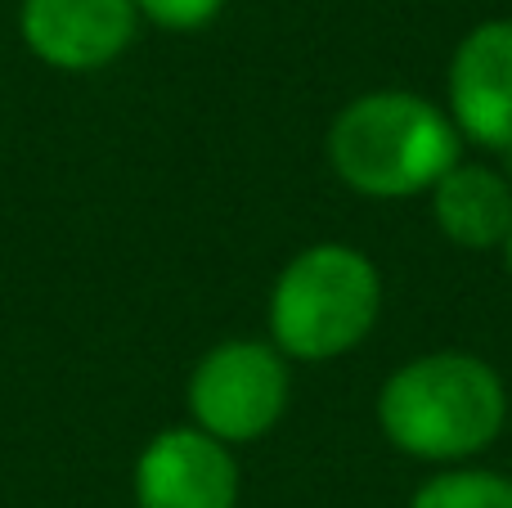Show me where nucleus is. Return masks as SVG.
I'll list each match as a JSON object with an SVG mask.
<instances>
[{"label":"nucleus","mask_w":512,"mask_h":508,"mask_svg":"<svg viewBox=\"0 0 512 508\" xmlns=\"http://www.w3.org/2000/svg\"><path fill=\"white\" fill-rule=\"evenodd\" d=\"M382 311V275L351 243H310L270 288V347L283 360L324 365L355 351Z\"/></svg>","instance_id":"3"},{"label":"nucleus","mask_w":512,"mask_h":508,"mask_svg":"<svg viewBox=\"0 0 512 508\" xmlns=\"http://www.w3.org/2000/svg\"><path fill=\"white\" fill-rule=\"evenodd\" d=\"M504 378L472 351H427L400 365L378 392V428L400 455L454 464L504 432Z\"/></svg>","instance_id":"1"},{"label":"nucleus","mask_w":512,"mask_h":508,"mask_svg":"<svg viewBox=\"0 0 512 508\" xmlns=\"http://www.w3.org/2000/svg\"><path fill=\"white\" fill-rule=\"evenodd\" d=\"M445 99L459 140L481 149H512V18L477 23L454 45Z\"/></svg>","instance_id":"6"},{"label":"nucleus","mask_w":512,"mask_h":508,"mask_svg":"<svg viewBox=\"0 0 512 508\" xmlns=\"http://www.w3.org/2000/svg\"><path fill=\"white\" fill-rule=\"evenodd\" d=\"M135 9H140V18L167 27V32H194L221 14L225 0H135Z\"/></svg>","instance_id":"10"},{"label":"nucleus","mask_w":512,"mask_h":508,"mask_svg":"<svg viewBox=\"0 0 512 508\" xmlns=\"http://www.w3.org/2000/svg\"><path fill=\"white\" fill-rule=\"evenodd\" d=\"M409 508H512V482L481 468H450L427 477Z\"/></svg>","instance_id":"9"},{"label":"nucleus","mask_w":512,"mask_h":508,"mask_svg":"<svg viewBox=\"0 0 512 508\" xmlns=\"http://www.w3.org/2000/svg\"><path fill=\"white\" fill-rule=\"evenodd\" d=\"M436 230L463 252L504 248L512 230V185L481 162H454L432 185Z\"/></svg>","instance_id":"8"},{"label":"nucleus","mask_w":512,"mask_h":508,"mask_svg":"<svg viewBox=\"0 0 512 508\" xmlns=\"http://www.w3.org/2000/svg\"><path fill=\"white\" fill-rule=\"evenodd\" d=\"M135 504L140 508H234L239 464L216 437L189 428H162L135 459Z\"/></svg>","instance_id":"7"},{"label":"nucleus","mask_w":512,"mask_h":508,"mask_svg":"<svg viewBox=\"0 0 512 508\" xmlns=\"http://www.w3.org/2000/svg\"><path fill=\"white\" fill-rule=\"evenodd\" d=\"M135 0H23L18 32L27 50L59 72H99L135 41Z\"/></svg>","instance_id":"5"},{"label":"nucleus","mask_w":512,"mask_h":508,"mask_svg":"<svg viewBox=\"0 0 512 508\" xmlns=\"http://www.w3.org/2000/svg\"><path fill=\"white\" fill-rule=\"evenodd\" d=\"M499 252H504V266H508V275H512V230H508V239H504V248H499Z\"/></svg>","instance_id":"11"},{"label":"nucleus","mask_w":512,"mask_h":508,"mask_svg":"<svg viewBox=\"0 0 512 508\" xmlns=\"http://www.w3.org/2000/svg\"><path fill=\"white\" fill-rule=\"evenodd\" d=\"M288 360L270 342L234 338L212 347L189 374V414L194 428L216 437L221 446L261 441L288 410Z\"/></svg>","instance_id":"4"},{"label":"nucleus","mask_w":512,"mask_h":508,"mask_svg":"<svg viewBox=\"0 0 512 508\" xmlns=\"http://www.w3.org/2000/svg\"><path fill=\"white\" fill-rule=\"evenodd\" d=\"M328 167L364 198H414L459 162L450 113L409 90H369L328 126Z\"/></svg>","instance_id":"2"}]
</instances>
